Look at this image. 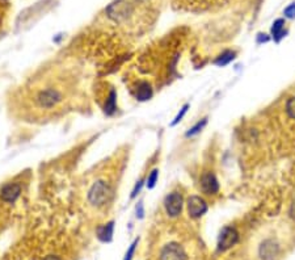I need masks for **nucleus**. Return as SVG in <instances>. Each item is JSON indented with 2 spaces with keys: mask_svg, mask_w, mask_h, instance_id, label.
<instances>
[{
  "mask_svg": "<svg viewBox=\"0 0 295 260\" xmlns=\"http://www.w3.org/2000/svg\"><path fill=\"white\" fill-rule=\"evenodd\" d=\"M186 208H188V214L190 218H199L202 217L203 214L207 212V204L205 201V198L197 195H193L188 198L186 201Z\"/></svg>",
  "mask_w": 295,
  "mask_h": 260,
  "instance_id": "nucleus-8",
  "label": "nucleus"
},
{
  "mask_svg": "<svg viewBox=\"0 0 295 260\" xmlns=\"http://www.w3.org/2000/svg\"><path fill=\"white\" fill-rule=\"evenodd\" d=\"M291 214H293V217L295 218V202L293 204V208H291Z\"/></svg>",
  "mask_w": 295,
  "mask_h": 260,
  "instance_id": "nucleus-17",
  "label": "nucleus"
},
{
  "mask_svg": "<svg viewBox=\"0 0 295 260\" xmlns=\"http://www.w3.org/2000/svg\"><path fill=\"white\" fill-rule=\"evenodd\" d=\"M157 175H159V172H157V170H154V171L148 175V179H147V187L148 188H152L154 185H155L156 180H157Z\"/></svg>",
  "mask_w": 295,
  "mask_h": 260,
  "instance_id": "nucleus-14",
  "label": "nucleus"
},
{
  "mask_svg": "<svg viewBox=\"0 0 295 260\" xmlns=\"http://www.w3.org/2000/svg\"><path fill=\"white\" fill-rule=\"evenodd\" d=\"M206 122H207V118H203L202 121H199L198 124H197V125H194L193 128H192V129L189 130V131H188V137H190V135H194V134H197V133H198L199 130L202 129L203 126L206 125Z\"/></svg>",
  "mask_w": 295,
  "mask_h": 260,
  "instance_id": "nucleus-13",
  "label": "nucleus"
},
{
  "mask_svg": "<svg viewBox=\"0 0 295 260\" xmlns=\"http://www.w3.org/2000/svg\"><path fill=\"white\" fill-rule=\"evenodd\" d=\"M164 210L165 214L169 218H176L182 212V206H184V196L181 192L178 191H173L168 193L167 197L164 198Z\"/></svg>",
  "mask_w": 295,
  "mask_h": 260,
  "instance_id": "nucleus-6",
  "label": "nucleus"
},
{
  "mask_svg": "<svg viewBox=\"0 0 295 260\" xmlns=\"http://www.w3.org/2000/svg\"><path fill=\"white\" fill-rule=\"evenodd\" d=\"M239 240V233L235 227L226 226L220 231L219 239H218V250L220 252H224L232 248Z\"/></svg>",
  "mask_w": 295,
  "mask_h": 260,
  "instance_id": "nucleus-7",
  "label": "nucleus"
},
{
  "mask_svg": "<svg viewBox=\"0 0 295 260\" xmlns=\"http://www.w3.org/2000/svg\"><path fill=\"white\" fill-rule=\"evenodd\" d=\"M188 107H189V105L186 104L185 107H184V108H182V109H181V113H178V114H177V117L175 118V121L172 122V125H176L177 122L180 121V120H181V118L184 117V114H185V113H186V110H188Z\"/></svg>",
  "mask_w": 295,
  "mask_h": 260,
  "instance_id": "nucleus-16",
  "label": "nucleus"
},
{
  "mask_svg": "<svg viewBox=\"0 0 295 260\" xmlns=\"http://www.w3.org/2000/svg\"><path fill=\"white\" fill-rule=\"evenodd\" d=\"M283 26H285V21L283 20H277L275 22H274L273 28H272V34H273L274 40L278 41L279 38L282 37Z\"/></svg>",
  "mask_w": 295,
  "mask_h": 260,
  "instance_id": "nucleus-10",
  "label": "nucleus"
},
{
  "mask_svg": "<svg viewBox=\"0 0 295 260\" xmlns=\"http://www.w3.org/2000/svg\"><path fill=\"white\" fill-rule=\"evenodd\" d=\"M235 58V53H232V51H226L223 54L220 55L219 58L216 59V65H219V66H223V65H227L228 62H231L232 59Z\"/></svg>",
  "mask_w": 295,
  "mask_h": 260,
  "instance_id": "nucleus-11",
  "label": "nucleus"
},
{
  "mask_svg": "<svg viewBox=\"0 0 295 260\" xmlns=\"http://www.w3.org/2000/svg\"><path fill=\"white\" fill-rule=\"evenodd\" d=\"M87 82L75 59L43 66L15 91L11 108L26 122H47L88 104Z\"/></svg>",
  "mask_w": 295,
  "mask_h": 260,
  "instance_id": "nucleus-1",
  "label": "nucleus"
},
{
  "mask_svg": "<svg viewBox=\"0 0 295 260\" xmlns=\"http://www.w3.org/2000/svg\"><path fill=\"white\" fill-rule=\"evenodd\" d=\"M260 260H277L281 256V244L274 238H265L257 247Z\"/></svg>",
  "mask_w": 295,
  "mask_h": 260,
  "instance_id": "nucleus-5",
  "label": "nucleus"
},
{
  "mask_svg": "<svg viewBox=\"0 0 295 260\" xmlns=\"http://www.w3.org/2000/svg\"><path fill=\"white\" fill-rule=\"evenodd\" d=\"M199 188L207 196H214L219 192V181L213 172H203L199 177Z\"/></svg>",
  "mask_w": 295,
  "mask_h": 260,
  "instance_id": "nucleus-9",
  "label": "nucleus"
},
{
  "mask_svg": "<svg viewBox=\"0 0 295 260\" xmlns=\"http://www.w3.org/2000/svg\"><path fill=\"white\" fill-rule=\"evenodd\" d=\"M154 246L152 260H190L186 244L176 238L169 237L168 239Z\"/></svg>",
  "mask_w": 295,
  "mask_h": 260,
  "instance_id": "nucleus-3",
  "label": "nucleus"
},
{
  "mask_svg": "<svg viewBox=\"0 0 295 260\" xmlns=\"http://www.w3.org/2000/svg\"><path fill=\"white\" fill-rule=\"evenodd\" d=\"M104 89H97V101L100 103L102 109L105 110L106 114H113L116 112V103H117V93L114 87L104 83Z\"/></svg>",
  "mask_w": 295,
  "mask_h": 260,
  "instance_id": "nucleus-4",
  "label": "nucleus"
},
{
  "mask_svg": "<svg viewBox=\"0 0 295 260\" xmlns=\"http://www.w3.org/2000/svg\"><path fill=\"white\" fill-rule=\"evenodd\" d=\"M286 113L293 120H295V96L290 97L286 101Z\"/></svg>",
  "mask_w": 295,
  "mask_h": 260,
  "instance_id": "nucleus-12",
  "label": "nucleus"
},
{
  "mask_svg": "<svg viewBox=\"0 0 295 260\" xmlns=\"http://www.w3.org/2000/svg\"><path fill=\"white\" fill-rule=\"evenodd\" d=\"M125 156L126 152H116L85 176L83 183V204L91 214L104 216L113 206L118 184L123 173Z\"/></svg>",
  "mask_w": 295,
  "mask_h": 260,
  "instance_id": "nucleus-2",
  "label": "nucleus"
},
{
  "mask_svg": "<svg viewBox=\"0 0 295 260\" xmlns=\"http://www.w3.org/2000/svg\"><path fill=\"white\" fill-rule=\"evenodd\" d=\"M285 15H286V17H289V19H294L295 17V3L290 4L286 9H285Z\"/></svg>",
  "mask_w": 295,
  "mask_h": 260,
  "instance_id": "nucleus-15",
  "label": "nucleus"
}]
</instances>
